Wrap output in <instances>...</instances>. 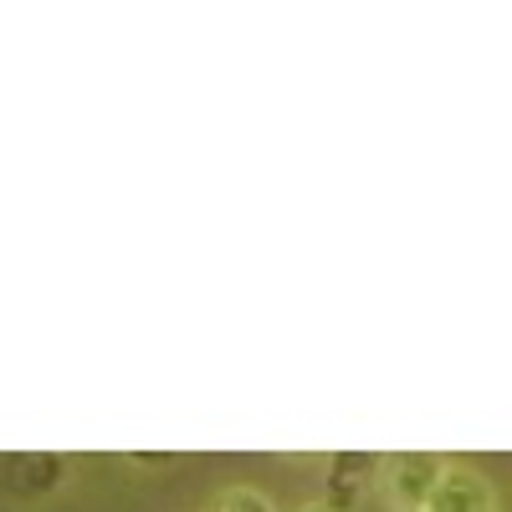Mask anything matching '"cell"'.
I'll list each match as a JSON object with an SVG mask.
<instances>
[{"mask_svg": "<svg viewBox=\"0 0 512 512\" xmlns=\"http://www.w3.org/2000/svg\"><path fill=\"white\" fill-rule=\"evenodd\" d=\"M456 456L441 451H395L374 461V497L390 512H425L436 497V487L446 482Z\"/></svg>", "mask_w": 512, "mask_h": 512, "instance_id": "obj_1", "label": "cell"}, {"mask_svg": "<svg viewBox=\"0 0 512 512\" xmlns=\"http://www.w3.org/2000/svg\"><path fill=\"white\" fill-rule=\"evenodd\" d=\"M72 477V461L57 451H6L0 456V492L16 502H41L57 497Z\"/></svg>", "mask_w": 512, "mask_h": 512, "instance_id": "obj_2", "label": "cell"}, {"mask_svg": "<svg viewBox=\"0 0 512 512\" xmlns=\"http://www.w3.org/2000/svg\"><path fill=\"white\" fill-rule=\"evenodd\" d=\"M425 512H502V497H497V487H492V477L482 472V466L451 461L446 482L436 487V497H431Z\"/></svg>", "mask_w": 512, "mask_h": 512, "instance_id": "obj_3", "label": "cell"}, {"mask_svg": "<svg viewBox=\"0 0 512 512\" xmlns=\"http://www.w3.org/2000/svg\"><path fill=\"white\" fill-rule=\"evenodd\" d=\"M323 472H328V502H338V507H349L364 487H374V461H364V456H328L323 461Z\"/></svg>", "mask_w": 512, "mask_h": 512, "instance_id": "obj_4", "label": "cell"}, {"mask_svg": "<svg viewBox=\"0 0 512 512\" xmlns=\"http://www.w3.org/2000/svg\"><path fill=\"white\" fill-rule=\"evenodd\" d=\"M205 512H282L262 487H246V482H231V487H221V492H210V502H205Z\"/></svg>", "mask_w": 512, "mask_h": 512, "instance_id": "obj_5", "label": "cell"}, {"mask_svg": "<svg viewBox=\"0 0 512 512\" xmlns=\"http://www.w3.org/2000/svg\"><path fill=\"white\" fill-rule=\"evenodd\" d=\"M128 466H144V472H164L169 456H128Z\"/></svg>", "mask_w": 512, "mask_h": 512, "instance_id": "obj_6", "label": "cell"}, {"mask_svg": "<svg viewBox=\"0 0 512 512\" xmlns=\"http://www.w3.org/2000/svg\"><path fill=\"white\" fill-rule=\"evenodd\" d=\"M297 512H349V507H338V502H328V497H313V502H303Z\"/></svg>", "mask_w": 512, "mask_h": 512, "instance_id": "obj_7", "label": "cell"}]
</instances>
